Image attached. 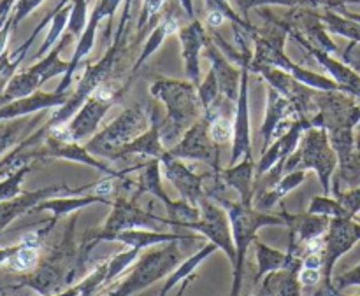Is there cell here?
Listing matches in <instances>:
<instances>
[{
  "label": "cell",
  "mask_w": 360,
  "mask_h": 296,
  "mask_svg": "<svg viewBox=\"0 0 360 296\" xmlns=\"http://www.w3.org/2000/svg\"><path fill=\"white\" fill-rule=\"evenodd\" d=\"M199 93H200V98H202L204 107L206 109H210L211 105L217 102L218 93H220V84H218V77L217 74H214V70H211L210 76L206 77L204 84L199 88Z\"/></svg>",
  "instance_id": "1f68e13d"
},
{
  "label": "cell",
  "mask_w": 360,
  "mask_h": 296,
  "mask_svg": "<svg viewBox=\"0 0 360 296\" xmlns=\"http://www.w3.org/2000/svg\"><path fill=\"white\" fill-rule=\"evenodd\" d=\"M355 147H357V151H359V158H360V137L357 140H355Z\"/></svg>",
  "instance_id": "f35d334b"
},
{
  "label": "cell",
  "mask_w": 360,
  "mask_h": 296,
  "mask_svg": "<svg viewBox=\"0 0 360 296\" xmlns=\"http://www.w3.org/2000/svg\"><path fill=\"white\" fill-rule=\"evenodd\" d=\"M217 202L227 210L229 217L232 223V231H234V244L238 251V265L234 270V284H232V295L239 296L241 291V279H243V263H245V255L252 241H255V234L259 228L269 227V224H285L281 217L269 216V214L253 213L252 207L246 203H232L221 196H214Z\"/></svg>",
  "instance_id": "6da1fadb"
},
{
  "label": "cell",
  "mask_w": 360,
  "mask_h": 296,
  "mask_svg": "<svg viewBox=\"0 0 360 296\" xmlns=\"http://www.w3.org/2000/svg\"><path fill=\"white\" fill-rule=\"evenodd\" d=\"M224 175L225 181L241 193L243 203L250 206V200H252V189H250V184H252V156H246L245 163H241L234 170L224 172Z\"/></svg>",
  "instance_id": "603a6c76"
},
{
  "label": "cell",
  "mask_w": 360,
  "mask_h": 296,
  "mask_svg": "<svg viewBox=\"0 0 360 296\" xmlns=\"http://www.w3.org/2000/svg\"><path fill=\"white\" fill-rule=\"evenodd\" d=\"M211 137L207 135L206 121L195 123L186 133L185 140L178 147L171 151L172 156L178 158H193V160L210 161L211 165H217L218 153L211 147Z\"/></svg>",
  "instance_id": "30bf717a"
},
{
  "label": "cell",
  "mask_w": 360,
  "mask_h": 296,
  "mask_svg": "<svg viewBox=\"0 0 360 296\" xmlns=\"http://www.w3.org/2000/svg\"><path fill=\"white\" fill-rule=\"evenodd\" d=\"M338 202L345 207L348 217H354L360 213V188L352 189L348 193H338Z\"/></svg>",
  "instance_id": "836d02e7"
},
{
  "label": "cell",
  "mask_w": 360,
  "mask_h": 296,
  "mask_svg": "<svg viewBox=\"0 0 360 296\" xmlns=\"http://www.w3.org/2000/svg\"><path fill=\"white\" fill-rule=\"evenodd\" d=\"M322 277V272L315 269H304L299 274V281H301V284H304V286H315V284L320 283Z\"/></svg>",
  "instance_id": "d590c367"
},
{
  "label": "cell",
  "mask_w": 360,
  "mask_h": 296,
  "mask_svg": "<svg viewBox=\"0 0 360 296\" xmlns=\"http://www.w3.org/2000/svg\"><path fill=\"white\" fill-rule=\"evenodd\" d=\"M224 20H225V14L218 9H211L210 14H207V21H210V25H213V27L221 25L224 23Z\"/></svg>",
  "instance_id": "74e56055"
},
{
  "label": "cell",
  "mask_w": 360,
  "mask_h": 296,
  "mask_svg": "<svg viewBox=\"0 0 360 296\" xmlns=\"http://www.w3.org/2000/svg\"><path fill=\"white\" fill-rule=\"evenodd\" d=\"M359 296H360V295H359Z\"/></svg>",
  "instance_id": "ab89813d"
},
{
  "label": "cell",
  "mask_w": 360,
  "mask_h": 296,
  "mask_svg": "<svg viewBox=\"0 0 360 296\" xmlns=\"http://www.w3.org/2000/svg\"><path fill=\"white\" fill-rule=\"evenodd\" d=\"M44 0H18L13 7V14H9V20L13 23V28H16L28 14L34 9H37Z\"/></svg>",
  "instance_id": "d6a6232c"
},
{
  "label": "cell",
  "mask_w": 360,
  "mask_h": 296,
  "mask_svg": "<svg viewBox=\"0 0 360 296\" xmlns=\"http://www.w3.org/2000/svg\"><path fill=\"white\" fill-rule=\"evenodd\" d=\"M246 84H248V76H246V69L241 72V93H239L238 111H236V121H234V144H232V165L246 154H250V118H248V91H246Z\"/></svg>",
  "instance_id": "7c38bea8"
},
{
  "label": "cell",
  "mask_w": 360,
  "mask_h": 296,
  "mask_svg": "<svg viewBox=\"0 0 360 296\" xmlns=\"http://www.w3.org/2000/svg\"><path fill=\"white\" fill-rule=\"evenodd\" d=\"M95 202H101V203H109L108 200H104L102 196H84V199H58V200H46V202H41L37 207H35V210H51L53 214H55V220H53V223H55L58 217L65 216V214H70L74 213V210L81 209V207H86L90 206V203H95Z\"/></svg>",
  "instance_id": "d6986e66"
},
{
  "label": "cell",
  "mask_w": 360,
  "mask_h": 296,
  "mask_svg": "<svg viewBox=\"0 0 360 296\" xmlns=\"http://www.w3.org/2000/svg\"><path fill=\"white\" fill-rule=\"evenodd\" d=\"M179 256L181 255L178 251V241L171 242L167 248L160 249V251L148 253L137 263L136 270L130 274L129 279L123 281L118 290L109 293V296H130L148 288L150 284L157 283L165 274L171 272V269H174L176 263L179 262Z\"/></svg>",
  "instance_id": "3957f363"
},
{
  "label": "cell",
  "mask_w": 360,
  "mask_h": 296,
  "mask_svg": "<svg viewBox=\"0 0 360 296\" xmlns=\"http://www.w3.org/2000/svg\"><path fill=\"white\" fill-rule=\"evenodd\" d=\"M302 181H304V172H295V174H290L288 177H285L280 184L274 186L273 191L266 193V195L262 196V200L257 202V206H259L260 209H271L278 200H281L288 191L297 188Z\"/></svg>",
  "instance_id": "cb8c5ba5"
},
{
  "label": "cell",
  "mask_w": 360,
  "mask_h": 296,
  "mask_svg": "<svg viewBox=\"0 0 360 296\" xmlns=\"http://www.w3.org/2000/svg\"><path fill=\"white\" fill-rule=\"evenodd\" d=\"M199 207L200 220L193 221V223H186L183 224V227L200 231V234L206 235L214 245L224 249V251L227 253L229 260H231L232 269L236 270V265H238V251H236L234 237L231 235V228H229L227 220H225L224 210L207 202L206 199L200 200Z\"/></svg>",
  "instance_id": "8992f818"
},
{
  "label": "cell",
  "mask_w": 360,
  "mask_h": 296,
  "mask_svg": "<svg viewBox=\"0 0 360 296\" xmlns=\"http://www.w3.org/2000/svg\"><path fill=\"white\" fill-rule=\"evenodd\" d=\"M111 241H120L123 244H129L130 248L144 249L150 245L162 244V242H174V241H193V237H185V235L176 234H158V231H144V230H125L112 235Z\"/></svg>",
  "instance_id": "2e32d148"
},
{
  "label": "cell",
  "mask_w": 360,
  "mask_h": 296,
  "mask_svg": "<svg viewBox=\"0 0 360 296\" xmlns=\"http://www.w3.org/2000/svg\"><path fill=\"white\" fill-rule=\"evenodd\" d=\"M28 172H30V165H23L14 172H9L6 179L0 181V202H7L21 195V182Z\"/></svg>",
  "instance_id": "4316f807"
},
{
  "label": "cell",
  "mask_w": 360,
  "mask_h": 296,
  "mask_svg": "<svg viewBox=\"0 0 360 296\" xmlns=\"http://www.w3.org/2000/svg\"><path fill=\"white\" fill-rule=\"evenodd\" d=\"M217 249H218V245H214L213 242H211V244L204 245V248L200 249L199 253H195V255H193L192 258H188V260H186V262L183 263V265L179 267V269L176 270V272L172 274L171 277H169V279H167V283L164 284V288H162V291H160V293H158V296H165V295L169 293V291L172 290V288L176 286V284L179 283V281H185L186 277H188L190 274H192L193 270H195L197 267H199L200 263H202L204 260L207 258V256H210V255H213V253L217 251Z\"/></svg>",
  "instance_id": "44dd1931"
},
{
  "label": "cell",
  "mask_w": 360,
  "mask_h": 296,
  "mask_svg": "<svg viewBox=\"0 0 360 296\" xmlns=\"http://www.w3.org/2000/svg\"><path fill=\"white\" fill-rule=\"evenodd\" d=\"M348 286H360V265L355 267L350 272L343 274L336 279V288L338 290H345Z\"/></svg>",
  "instance_id": "e575fe53"
},
{
  "label": "cell",
  "mask_w": 360,
  "mask_h": 296,
  "mask_svg": "<svg viewBox=\"0 0 360 296\" xmlns=\"http://www.w3.org/2000/svg\"><path fill=\"white\" fill-rule=\"evenodd\" d=\"M301 160L304 161V167H313L319 170L323 191H326V195H329V179L338 163V156L329 147L327 133L323 132V128L311 130L309 135L306 137Z\"/></svg>",
  "instance_id": "52a82bcc"
},
{
  "label": "cell",
  "mask_w": 360,
  "mask_h": 296,
  "mask_svg": "<svg viewBox=\"0 0 360 296\" xmlns=\"http://www.w3.org/2000/svg\"><path fill=\"white\" fill-rule=\"evenodd\" d=\"M295 107H290L287 98L280 97L276 91L271 88L269 90V107H267V116H266V123H264L262 128V137H264V147L269 144L271 135L274 133L276 126L280 125L281 119L288 114V112L294 111Z\"/></svg>",
  "instance_id": "ac0fdd59"
},
{
  "label": "cell",
  "mask_w": 360,
  "mask_h": 296,
  "mask_svg": "<svg viewBox=\"0 0 360 296\" xmlns=\"http://www.w3.org/2000/svg\"><path fill=\"white\" fill-rule=\"evenodd\" d=\"M139 253H141V249L132 248L130 251L120 253L118 256H115V258H112L108 265V274H105L104 284L112 283V279H115V277H118L120 274H122L123 270H125L127 267H129L130 263L137 258V255H139Z\"/></svg>",
  "instance_id": "f546056e"
},
{
  "label": "cell",
  "mask_w": 360,
  "mask_h": 296,
  "mask_svg": "<svg viewBox=\"0 0 360 296\" xmlns=\"http://www.w3.org/2000/svg\"><path fill=\"white\" fill-rule=\"evenodd\" d=\"M360 241V224L354 223L352 217H334L329 224V234L323 238V281L326 286H330V274H333L334 263L350 251Z\"/></svg>",
  "instance_id": "5b68a950"
},
{
  "label": "cell",
  "mask_w": 360,
  "mask_h": 296,
  "mask_svg": "<svg viewBox=\"0 0 360 296\" xmlns=\"http://www.w3.org/2000/svg\"><path fill=\"white\" fill-rule=\"evenodd\" d=\"M207 58H211L214 74L220 77V90L224 91L225 97L231 98V100H236V98H238V81H239L238 70L232 69V67L221 58L220 53H218L211 44L210 48H207Z\"/></svg>",
  "instance_id": "e0dca14e"
},
{
  "label": "cell",
  "mask_w": 360,
  "mask_h": 296,
  "mask_svg": "<svg viewBox=\"0 0 360 296\" xmlns=\"http://www.w3.org/2000/svg\"><path fill=\"white\" fill-rule=\"evenodd\" d=\"M304 128H309V123H306V121L295 123V125L292 126V128L288 130V132L285 133V135L281 137L276 144H274V147H271V149L267 151V154H264L257 174L259 175L266 174V172L269 170L274 163H276L278 158L285 160V158H287V154L295 147V144H297V140H299V133H301Z\"/></svg>",
  "instance_id": "9a60e30c"
},
{
  "label": "cell",
  "mask_w": 360,
  "mask_h": 296,
  "mask_svg": "<svg viewBox=\"0 0 360 296\" xmlns=\"http://www.w3.org/2000/svg\"><path fill=\"white\" fill-rule=\"evenodd\" d=\"M67 2H69V0H62V2L58 4V7L55 9V14H53V18H51V28H49L48 35H46L44 42H42L41 49L37 51L35 58H41V56H44L46 53H48L49 49L55 46V42L58 41L60 35H62V32L65 30V27L69 25L70 6H65Z\"/></svg>",
  "instance_id": "7402d4cb"
},
{
  "label": "cell",
  "mask_w": 360,
  "mask_h": 296,
  "mask_svg": "<svg viewBox=\"0 0 360 296\" xmlns=\"http://www.w3.org/2000/svg\"><path fill=\"white\" fill-rule=\"evenodd\" d=\"M174 32H178V23H176V20H174V18H171V16L165 18V20L162 21V23L158 25L157 28H155V32H153V34H151V37L148 39V44H146V48H144V51H143V55H141V58L137 60L136 69L141 65V63L144 62V60L148 58V56L151 55V53L157 51L158 46L162 44V41H164V39L167 37V35L174 34Z\"/></svg>",
  "instance_id": "484cf974"
},
{
  "label": "cell",
  "mask_w": 360,
  "mask_h": 296,
  "mask_svg": "<svg viewBox=\"0 0 360 296\" xmlns=\"http://www.w3.org/2000/svg\"><path fill=\"white\" fill-rule=\"evenodd\" d=\"M120 2H122V0H101V2H98V6L95 7V11L91 13L90 20H88L86 27H84V32H83V35H81L79 42H77V48H76V51H74L72 60L69 62V69H67V72L63 74L62 83H60L58 90H56L55 93L65 95L67 88L70 86V81H72V76H74V72H76L77 65H79L81 60H83L84 56L91 51V48H94L95 30H97L98 23H101L102 18L112 16V13L116 11V7H118Z\"/></svg>",
  "instance_id": "ba28073f"
},
{
  "label": "cell",
  "mask_w": 360,
  "mask_h": 296,
  "mask_svg": "<svg viewBox=\"0 0 360 296\" xmlns=\"http://www.w3.org/2000/svg\"><path fill=\"white\" fill-rule=\"evenodd\" d=\"M39 263V249L37 248H28V245L21 244L18 251L7 260L4 265L7 267V270L11 272H28V270H34Z\"/></svg>",
  "instance_id": "d4e9b609"
},
{
  "label": "cell",
  "mask_w": 360,
  "mask_h": 296,
  "mask_svg": "<svg viewBox=\"0 0 360 296\" xmlns=\"http://www.w3.org/2000/svg\"><path fill=\"white\" fill-rule=\"evenodd\" d=\"M308 213L316 214V216L333 217V220L334 217H348L345 207L338 200H330L327 196H315Z\"/></svg>",
  "instance_id": "83f0119b"
},
{
  "label": "cell",
  "mask_w": 360,
  "mask_h": 296,
  "mask_svg": "<svg viewBox=\"0 0 360 296\" xmlns=\"http://www.w3.org/2000/svg\"><path fill=\"white\" fill-rule=\"evenodd\" d=\"M91 188V186H84L81 189H70L67 186H49V188L37 189V191L23 193V195L16 196L13 200H7V202H0V235L2 231L13 223L16 217H20L21 214H25L27 210L35 209L42 200H48L49 196L56 195V193H70V195H77V193H83L84 189Z\"/></svg>",
  "instance_id": "9c48e42d"
},
{
  "label": "cell",
  "mask_w": 360,
  "mask_h": 296,
  "mask_svg": "<svg viewBox=\"0 0 360 296\" xmlns=\"http://www.w3.org/2000/svg\"><path fill=\"white\" fill-rule=\"evenodd\" d=\"M210 137L217 144L231 142L234 139V126H232L231 119L227 116H214V118H211Z\"/></svg>",
  "instance_id": "f1b7e54d"
},
{
  "label": "cell",
  "mask_w": 360,
  "mask_h": 296,
  "mask_svg": "<svg viewBox=\"0 0 360 296\" xmlns=\"http://www.w3.org/2000/svg\"><path fill=\"white\" fill-rule=\"evenodd\" d=\"M179 41L183 44V58L186 63V74L193 83H199V51L204 44V30L200 23L179 30Z\"/></svg>",
  "instance_id": "5bb4252c"
},
{
  "label": "cell",
  "mask_w": 360,
  "mask_h": 296,
  "mask_svg": "<svg viewBox=\"0 0 360 296\" xmlns=\"http://www.w3.org/2000/svg\"><path fill=\"white\" fill-rule=\"evenodd\" d=\"M11 30H13V23H11V20L7 18V21L4 23V27H0V56L6 53V46H7V41H9Z\"/></svg>",
  "instance_id": "8d00e7d4"
},
{
  "label": "cell",
  "mask_w": 360,
  "mask_h": 296,
  "mask_svg": "<svg viewBox=\"0 0 360 296\" xmlns=\"http://www.w3.org/2000/svg\"><path fill=\"white\" fill-rule=\"evenodd\" d=\"M162 160L165 163V170H167V177L171 179L176 184V188L181 191V195L185 196V200H188L193 207L199 206L200 200L204 199L202 191H200V182L206 175H195L188 170V168L183 167L181 163L172 158L171 153L162 154Z\"/></svg>",
  "instance_id": "8fae6325"
},
{
  "label": "cell",
  "mask_w": 360,
  "mask_h": 296,
  "mask_svg": "<svg viewBox=\"0 0 360 296\" xmlns=\"http://www.w3.org/2000/svg\"><path fill=\"white\" fill-rule=\"evenodd\" d=\"M255 245L257 256H259V276H257V281H259L260 277L266 276V274L292 267L294 258H292L290 255H283V253L280 251H274V249L267 248V245L260 244V242H255Z\"/></svg>",
  "instance_id": "ffe728a7"
},
{
  "label": "cell",
  "mask_w": 360,
  "mask_h": 296,
  "mask_svg": "<svg viewBox=\"0 0 360 296\" xmlns=\"http://www.w3.org/2000/svg\"><path fill=\"white\" fill-rule=\"evenodd\" d=\"M151 91L155 95H160L167 104L169 119L160 128V135L164 142H172L197 114L195 91L190 84L172 83V81H162L155 84Z\"/></svg>",
  "instance_id": "7a4b0ae2"
},
{
  "label": "cell",
  "mask_w": 360,
  "mask_h": 296,
  "mask_svg": "<svg viewBox=\"0 0 360 296\" xmlns=\"http://www.w3.org/2000/svg\"><path fill=\"white\" fill-rule=\"evenodd\" d=\"M86 2L88 0H74L70 6V18L67 27H69V34L72 37H77L86 27Z\"/></svg>",
  "instance_id": "4dcf8cb0"
},
{
  "label": "cell",
  "mask_w": 360,
  "mask_h": 296,
  "mask_svg": "<svg viewBox=\"0 0 360 296\" xmlns=\"http://www.w3.org/2000/svg\"><path fill=\"white\" fill-rule=\"evenodd\" d=\"M65 102L67 97L60 93H34L30 97L18 98V100H13L0 107V123L7 121V119L20 118V116L32 114V112L53 107V105H63Z\"/></svg>",
  "instance_id": "4fadbf2b"
},
{
  "label": "cell",
  "mask_w": 360,
  "mask_h": 296,
  "mask_svg": "<svg viewBox=\"0 0 360 296\" xmlns=\"http://www.w3.org/2000/svg\"><path fill=\"white\" fill-rule=\"evenodd\" d=\"M146 128V112L143 107H134L123 112L112 125L102 133H98L86 149L94 153L105 154V156H115L127 146L130 139Z\"/></svg>",
  "instance_id": "277c9868"
}]
</instances>
